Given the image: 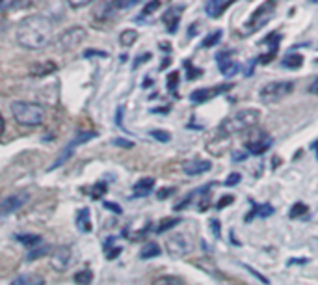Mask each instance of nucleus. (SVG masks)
Returning <instances> with one entry per match:
<instances>
[{"instance_id":"1","label":"nucleus","mask_w":318,"mask_h":285,"mask_svg":"<svg viewBox=\"0 0 318 285\" xmlns=\"http://www.w3.org/2000/svg\"><path fill=\"white\" fill-rule=\"evenodd\" d=\"M54 36V25L45 15H30L23 19L17 26V41L28 50H40L47 47Z\"/></svg>"},{"instance_id":"2","label":"nucleus","mask_w":318,"mask_h":285,"mask_svg":"<svg viewBox=\"0 0 318 285\" xmlns=\"http://www.w3.org/2000/svg\"><path fill=\"white\" fill-rule=\"evenodd\" d=\"M11 114L15 122L23 127H38L45 122V106L40 103H26V101H15L11 103Z\"/></svg>"},{"instance_id":"3","label":"nucleus","mask_w":318,"mask_h":285,"mask_svg":"<svg viewBox=\"0 0 318 285\" xmlns=\"http://www.w3.org/2000/svg\"><path fill=\"white\" fill-rule=\"evenodd\" d=\"M259 118H261V112L257 108H246V110H240L235 116L223 120L218 130H220L222 136H231V134L240 132V130L251 129L253 125L259 123Z\"/></svg>"},{"instance_id":"4","label":"nucleus","mask_w":318,"mask_h":285,"mask_svg":"<svg viewBox=\"0 0 318 285\" xmlns=\"http://www.w3.org/2000/svg\"><path fill=\"white\" fill-rule=\"evenodd\" d=\"M294 90V84L292 82H270L266 84L263 90L259 91V99L263 103H278L281 99H285L286 95H290Z\"/></svg>"},{"instance_id":"5","label":"nucleus","mask_w":318,"mask_h":285,"mask_svg":"<svg viewBox=\"0 0 318 285\" xmlns=\"http://www.w3.org/2000/svg\"><path fill=\"white\" fill-rule=\"evenodd\" d=\"M88 38V32H86V28H82V26H71V28H67L64 34H60V47L65 50H71L75 47H79L82 41Z\"/></svg>"},{"instance_id":"6","label":"nucleus","mask_w":318,"mask_h":285,"mask_svg":"<svg viewBox=\"0 0 318 285\" xmlns=\"http://www.w3.org/2000/svg\"><path fill=\"white\" fill-rule=\"evenodd\" d=\"M274 9H276V4H274V2H266V4H263L261 8L255 9L253 15L249 17V21L246 23L247 32H255L259 26L264 25V23L274 15Z\"/></svg>"},{"instance_id":"7","label":"nucleus","mask_w":318,"mask_h":285,"mask_svg":"<svg viewBox=\"0 0 318 285\" xmlns=\"http://www.w3.org/2000/svg\"><path fill=\"white\" fill-rule=\"evenodd\" d=\"M28 200H30V194L26 190H19L15 194L8 196L6 200L0 202V214H9V212L19 211L23 205H26Z\"/></svg>"},{"instance_id":"8","label":"nucleus","mask_w":318,"mask_h":285,"mask_svg":"<svg viewBox=\"0 0 318 285\" xmlns=\"http://www.w3.org/2000/svg\"><path fill=\"white\" fill-rule=\"evenodd\" d=\"M231 88H233V84H220L214 88H201V90L192 91L190 101L192 103H205V101H210L216 95H222L225 91H229Z\"/></svg>"},{"instance_id":"9","label":"nucleus","mask_w":318,"mask_h":285,"mask_svg":"<svg viewBox=\"0 0 318 285\" xmlns=\"http://www.w3.org/2000/svg\"><path fill=\"white\" fill-rule=\"evenodd\" d=\"M246 147L251 155H263V153H266V151L272 147V138L266 134V132H261L257 138L249 140L246 144Z\"/></svg>"},{"instance_id":"10","label":"nucleus","mask_w":318,"mask_h":285,"mask_svg":"<svg viewBox=\"0 0 318 285\" xmlns=\"http://www.w3.org/2000/svg\"><path fill=\"white\" fill-rule=\"evenodd\" d=\"M216 62H218V67L225 77H233V75L238 71V64L231 60V52H220L216 56Z\"/></svg>"},{"instance_id":"11","label":"nucleus","mask_w":318,"mask_h":285,"mask_svg":"<svg viewBox=\"0 0 318 285\" xmlns=\"http://www.w3.org/2000/svg\"><path fill=\"white\" fill-rule=\"evenodd\" d=\"M212 168L210 161H199V159H194V161H186L183 166V170L186 175H199V173H205Z\"/></svg>"},{"instance_id":"12","label":"nucleus","mask_w":318,"mask_h":285,"mask_svg":"<svg viewBox=\"0 0 318 285\" xmlns=\"http://www.w3.org/2000/svg\"><path fill=\"white\" fill-rule=\"evenodd\" d=\"M181 13H183V8H169L167 11H164L162 23L167 26V32L169 34L177 32V26H179V21H181Z\"/></svg>"},{"instance_id":"13","label":"nucleus","mask_w":318,"mask_h":285,"mask_svg":"<svg viewBox=\"0 0 318 285\" xmlns=\"http://www.w3.org/2000/svg\"><path fill=\"white\" fill-rule=\"evenodd\" d=\"M188 248H190V244L186 243V239L183 235H173L171 239H167V250L175 257L184 255V253L188 252Z\"/></svg>"},{"instance_id":"14","label":"nucleus","mask_w":318,"mask_h":285,"mask_svg":"<svg viewBox=\"0 0 318 285\" xmlns=\"http://www.w3.org/2000/svg\"><path fill=\"white\" fill-rule=\"evenodd\" d=\"M153 188H155V179L153 177H143L132 187V196L134 198H145V196L151 194Z\"/></svg>"},{"instance_id":"15","label":"nucleus","mask_w":318,"mask_h":285,"mask_svg":"<svg viewBox=\"0 0 318 285\" xmlns=\"http://www.w3.org/2000/svg\"><path fill=\"white\" fill-rule=\"evenodd\" d=\"M229 6H231L229 0H210V2L205 4V11H207L208 17L216 19V17H222L223 11L229 8Z\"/></svg>"},{"instance_id":"16","label":"nucleus","mask_w":318,"mask_h":285,"mask_svg":"<svg viewBox=\"0 0 318 285\" xmlns=\"http://www.w3.org/2000/svg\"><path fill=\"white\" fill-rule=\"evenodd\" d=\"M75 224H77V228H79V231H82V233H89L91 229H93V226H91V212H89V209H80L79 212H77V218H75Z\"/></svg>"},{"instance_id":"17","label":"nucleus","mask_w":318,"mask_h":285,"mask_svg":"<svg viewBox=\"0 0 318 285\" xmlns=\"http://www.w3.org/2000/svg\"><path fill=\"white\" fill-rule=\"evenodd\" d=\"M69 259H71V252L69 248H58L52 255V267L56 270H65L67 265H69Z\"/></svg>"},{"instance_id":"18","label":"nucleus","mask_w":318,"mask_h":285,"mask_svg":"<svg viewBox=\"0 0 318 285\" xmlns=\"http://www.w3.org/2000/svg\"><path fill=\"white\" fill-rule=\"evenodd\" d=\"M97 138V132L95 130H79L77 132V136L67 144L69 147H73V149H77V147L80 146V144H84V142H89V140Z\"/></svg>"},{"instance_id":"19","label":"nucleus","mask_w":318,"mask_h":285,"mask_svg":"<svg viewBox=\"0 0 318 285\" xmlns=\"http://www.w3.org/2000/svg\"><path fill=\"white\" fill-rule=\"evenodd\" d=\"M274 214V207L272 205H253V209H251V212L249 214H246V218L244 220L249 222L253 216H261V218H266V216H272Z\"/></svg>"},{"instance_id":"20","label":"nucleus","mask_w":318,"mask_h":285,"mask_svg":"<svg viewBox=\"0 0 318 285\" xmlns=\"http://www.w3.org/2000/svg\"><path fill=\"white\" fill-rule=\"evenodd\" d=\"M56 69H58V67H56V64H52V62H45V64H34L32 67H30V73L41 77V75L54 73Z\"/></svg>"},{"instance_id":"21","label":"nucleus","mask_w":318,"mask_h":285,"mask_svg":"<svg viewBox=\"0 0 318 285\" xmlns=\"http://www.w3.org/2000/svg\"><path fill=\"white\" fill-rule=\"evenodd\" d=\"M162 250H160V246L157 243H149V244L143 246V250L140 252V257L142 259H151V257H159Z\"/></svg>"},{"instance_id":"22","label":"nucleus","mask_w":318,"mask_h":285,"mask_svg":"<svg viewBox=\"0 0 318 285\" xmlns=\"http://www.w3.org/2000/svg\"><path fill=\"white\" fill-rule=\"evenodd\" d=\"M19 243H23L24 246H28L30 250H34V246L41 244V237L40 235H28V233H21L15 237Z\"/></svg>"},{"instance_id":"23","label":"nucleus","mask_w":318,"mask_h":285,"mask_svg":"<svg viewBox=\"0 0 318 285\" xmlns=\"http://www.w3.org/2000/svg\"><path fill=\"white\" fill-rule=\"evenodd\" d=\"M11 285H43V280L36 274H23L19 276Z\"/></svg>"},{"instance_id":"24","label":"nucleus","mask_w":318,"mask_h":285,"mask_svg":"<svg viewBox=\"0 0 318 285\" xmlns=\"http://www.w3.org/2000/svg\"><path fill=\"white\" fill-rule=\"evenodd\" d=\"M281 65L283 67H290V69H298V67L303 65V56L302 54H288V56L283 58Z\"/></svg>"},{"instance_id":"25","label":"nucleus","mask_w":318,"mask_h":285,"mask_svg":"<svg viewBox=\"0 0 318 285\" xmlns=\"http://www.w3.org/2000/svg\"><path fill=\"white\" fill-rule=\"evenodd\" d=\"M138 40V32H136L134 28H128V30H123L119 36V41L123 47H130L134 41Z\"/></svg>"},{"instance_id":"26","label":"nucleus","mask_w":318,"mask_h":285,"mask_svg":"<svg viewBox=\"0 0 318 285\" xmlns=\"http://www.w3.org/2000/svg\"><path fill=\"white\" fill-rule=\"evenodd\" d=\"M75 284L77 285H89L91 284V280H93V272L91 270H80L75 274Z\"/></svg>"},{"instance_id":"27","label":"nucleus","mask_w":318,"mask_h":285,"mask_svg":"<svg viewBox=\"0 0 318 285\" xmlns=\"http://www.w3.org/2000/svg\"><path fill=\"white\" fill-rule=\"evenodd\" d=\"M153 285H184V282L179 276H160L153 282Z\"/></svg>"},{"instance_id":"28","label":"nucleus","mask_w":318,"mask_h":285,"mask_svg":"<svg viewBox=\"0 0 318 285\" xmlns=\"http://www.w3.org/2000/svg\"><path fill=\"white\" fill-rule=\"evenodd\" d=\"M307 205L302 204V202H298V204L292 205V209H290V212H288V216L294 220V218H300V216H303V214H307Z\"/></svg>"},{"instance_id":"29","label":"nucleus","mask_w":318,"mask_h":285,"mask_svg":"<svg viewBox=\"0 0 318 285\" xmlns=\"http://www.w3.org/2000/svg\"><path fill=\"white\" fill-rule=\"evenodd\" d=\"M30 6V2H23V0H19V2H8V0H2L0 2V11H6V9H17V8H28Z\"/></svg>"},{"instance_id":"30","label":"nucleus","mask_w":318,"mask_h":285,"mask_svg":"<svg viewBox=\"0 0 318 285\" xmlns=\"http://www.w3.org/2000/svg\"><path fill=\"white\" fill-rule=\"evenodd\" d=\"M91 198L93 200H99V198H103L104 194H106V183H103V181H99V183H95L93 187H91Z\"/></svg>"},{"instance_id":"31","label":"nucleus","mask_w":318,"mask_h":285,"mask_svg":"<svg viewBox=\"0 0 318 285\" xmlns=\"http://www.w3.org/2000/svg\"><path fill=\"white\" fill-rule=\"evenodd\" d=\"M179 222H181V218H166V220L162 222L159 228H157V233H164V231H167V229L175 228Z\"/></svg>"},{"instance_id":"32","label":"nucleus","mask_w":318,"mask_h":285,"mask_svg":"<svg viewBox=\"0 0 318 285\" xmlns=\"http://www.w3.org/2000/svg\"><path fill=\"white\" fill-rule=\"evenodd\" d=\"M220 40H222V30H216V32H212L210 36H207V38H205V41H203V47H214V45Z\"/></svg>"},{"instance_id":"33","label":"nucleus","mask_w":318,"mask_h":285,"mask_svg":"<svg viewBox=\"0 0 318 285\" xmlns=\"http://www.w3.org/2000/svg\"><path fill=\"white\" fill-rule=\"evenodd\" d=\"M177 86H179V71H171L167 75V90L175 93Z\"/></svg>"},{"instance_id":"34","label":"nucleus","mask_w":318,"mask_h":285,"mask_svg":"<svg viewBox=\"0 0 318 285\" xmlns=\"http://www.w3.org/2000/svg\"><path fill=\"white\" fill-rule=\"evenodd\" d=\"M151 136L153 138H157L159 142H169V140H171L169 132H166V130H151Z\"/></svg>"},{"instance_id":"35","label":"nucleus","mask_w":318,"mask_h":285,"mask_svg":"<svg viewBox=\"0 0 318 285\" xmlns=\"http://www.w3.org/2000/svg\"><path fill=\"white\" fill-rule=\"evenodd\" d=\"M112 144L118 147H127V149L134 147V142H130V140H127V138H114L112 140Z\"/></svg>"},{"instance_id":"36","label":"nucleus","mask_w":318,"mask_h":285,"mask_svg":"<svg viewBox=\"0 0 318 285\" xmlns=\"http://www.w3.org/2000/svg\"><path fill=\"white\" fill-rule=\"evenodd\" d=\"M235 202V196H231V194H227V196H223L222 200L216 204V209H223V207H227V205H231Z\"/></svg>"},{"instance_id":"37","label":"nucleus","mask_w":318,"mask_h":285,"mask_svg":"<svg viewBox=\"0 0 318 285\" xmlns=\"http://www.w3.org/2000/svg\"><path fill=\"white\" fill-rule=\"evenodd\" d=\"M93 56H97V58H106V56H108V52H103V50H93V49L84 50V58H93Z\"/></svg>"},{"instance_id":"38","label":"nucleus","mask_w":318,"mask_h":285,"mask_svg":"<svg viewBox=\"0 0 318 285\" xmlns=\"http://www.w3.org/2000/svg\"><path fill=\"white\" fill-rule=\"evenodd\" d=\"M240 179H242L240 173H231L229 177L225 179V187H235V185H238L240 183Z\"/></svg>"},{"instance_id":"39","label":"nucleus","mask_w":318,"mask_h":285,"mask_svg":"<svg viewBox=\"0 0 318 285\" xmlns=\"http://www.w3.org/2000/svg\"><path fill=\"white\" fill-rule=\"evenodd\" d=\"M186 67H188V69H190V73H188V79H198V77H201V75H203V71H201V69H196V67H192V64L190 62H186Z\"/></svg>"},{"instance_id":"40","label":"nucleus","mask_w":318,"mask_h":285,"mask_svg":"<svg viewBox=\"0 0 318 285\" xmlns=\"http://www.w3.org/2000/svg\"><path fill=\"white\" fill-rule=\"evenodd\" d=\"M244 267H246V269L249 270V272H251V274H253L255 278H259V280H261V282H263L264 285H268V284H270V280H266V278H264L263 274H261V272H257V270H255L253 267H249V265H244Z\"/></svg>"},{"instance_id":"41","label":"nucleus","mask_w":318,"mask_h":285,"mask_svg":"<svg viewBox=\"0 0 318 285\" xmlns=\"http://www.w3.org/2000/svg\"><path fill=\"white\" fill-rule=\"evenodd\" d=\"M173 192H175V188H162L160 192H157V198H159V200H166V198H169Z\"/></svg>"},{"instance_id":"42","label":"nucleus","mask_w":318,"mask_h":285,"mask_svg":"<svg viewBox=\"0 0 318 285\" xmlns=\"http://www.w3.org/2000/svg\"><path fill=\"white\" fill-rule=\"evenodd\" d=\"M43 253H47V246L43 248H34V252H30L28 253V259H36V257H40V255H43Z\"/></svg>"},{"instance_id":"43","label":"nucleus","mask_w":318,"mask_h":285,"mask_svg":"<svg viewBox=\"0 0 318 285\" xmlns=\"http://www.w3.org/2000/svg\"><path fill=\"white\" fill-rule=\"evenodd\" d=\"M160 8V2H151V4H147L145 6V9H143V15H151L155 9Z\"/></svg>"},{"instance_id":"44","label":"nucleus","mask_w":318,"mask_h":285,"mask_svg":"<svg viewBox=\"0 0 318 285\" xmlns=\"http://www.w3.org/2000/svg\"><path fill=\"white\" fill-rule=\"evenodd\" d=\"M103 207L104 209H108V211H114V212H118V214H121V207L116 204H112V202H104Z\"/></svg>"},{"instance_id":"45","label":"nucleus","mask_w":318,"mask_h":285,"mask_svg":"<svg viewBox=\"0 0 318 285\" xmlns=\"http://www.w3.org/2000/svg\"><path fill=\"white\" fill-rule=\"evenodd\" d=\"M210 229H212V233H214L216 239H218L220 233H222V228H220V222L218 220H210Z\"/></svg>"},{"instance_id":"46","label":"nucleus","mask_w":318,"mask_h":285,"mask_svg":"<svg viewBox=\"0 0 318 285\" xmlns=\"http://www.w3.org/2000/svg\"><path fill=\"white\" fill-rule=\"evenodd\" d=\"M119 253H121V248H118V246L116 248H110V252H106V259H116Z\"/></svg>"},{"instance_id":"47","label":"nucleus","mask_w":318,"mask_h":285,"mask_svg":"<svg viewBox=\"0 0 318 285\" xmlns=\"http://www.w3.org/2000/svg\"><path fill=\"white\" fill-rule=\"evenodd\" d=\"M147 60H151V54H149V52H143L142 56H140V58H138V60L134 62V67H138V65L143 64V62H147Z\"/></svg>"},{"instance_id":"48","label":"nucleus","mask_w":318,"mask_h":285,"mask_svg":"<svg viewBox=\"0 0 318 285\" xmlns=\"http://www.w3.org/2000/svg\"><path fill=\"white\" fill-rule=\"evenodd\" d=\"M309 259L307 257H298V259H288V265H307Z\"/></svg>"},{"instance_id":"49","label":"nucleus","mask_w":318,"mask_h":285,"mask_svg":"<svg viewBox=\"0 0 318 285\" xmlns=\"http://www.w3.org/2000/svg\"><path fill=\"white\" fill-rule=\"evenodd\" d=\"M309 91L313 93V95H318V79L309 86Z\"/></svg>"},{"instance_id":"50","label":"nucleus","mask_w":318,"mask_h":285,"mask_svg":"<svg viewBox=\"0 0 318 285\" xmlns=\"http://www.w3.org/2000/svg\"><path fill=\"white\" fill-rule=\"evenodd\" d=\"M69 6H71V8H84V6H88V2H69Z\"/></svg>"},{"instance_id":"51","label":"nucleus","mask_w":318,"mask_h":285,"mask_svg":"<svg viewBox=\"0 0 318 285\" xmlns=\"http://www.w3.org/2000/svg\"><path fill=\"white\" fill-rule=\"evenodd\" d=\"M4 127H6V122H4V116L0 114V134L4 132Z\"/></svg>"},{"instance_id":"52","label":"nucleus","mask_w":318,"mask_h":285,"mask_svg":"<svg viewBox=\"0 0 318 285\" xmlns=\"http://www.w3.org/2000/svg\"><path fill=\"white\" fill-rule=\"evenodd\" d=\"M235 159H237V163H238V161H242V159H246V153H235Z\"/></svg>"},{"instance_id":"53","label":"nucleus","mask_w":318,"mask_h":285,"mask_svg":"<svg viewBox=\"0 0 318 285\" xmlns=\"http://www.w3.org/2000/svg\"><path fill=\"white\" fill-rule=\"evenodd\" d=\"M315 147H317V157H318V144H315Z\"/></svg>"}]
</instances>
